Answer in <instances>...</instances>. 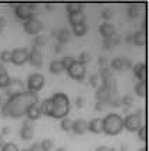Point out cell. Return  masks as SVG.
Segmentation results:
<instances>
[{"instance_id": "obj_1", "label": "cell", "mask_w": 149, "mask_h": 151, "mask_svg": "<svg viewBox=\"0 0 149 151\" xmlns=\"http://www.w3.org/2000/svg\"><path fill=\"white\" fill-rule=\"evenodd\" d=\"M36 103H38V96L37 93L29 91L26 90L21 94H17L14 97H10L6 100V103L1 107V116L3 117H13L19 118L24 116L27 109L30 106H33Z\"/></svg>"}, {"instance_id": "obj_2", "label": "cell", "mask_w": 149, "mask_h": 151, "mask_svg": "<svg viewBox=\"0 0 149 151\" xmlns=\"http://www.w3.org/2000/svg\"><path fill=\"white\" fill-rule=\"evenodd\" d=\"M51 103H53V110L50 117L58 120L67 117V114L70 113V99L66 93H54L51 97Z\"/></svg>"}, {"instance_id": "obj_3", "label": "cell", "mask_w": 149, "mask_h": 151, "mask_svg": "<svg viewBox=\"0 0 149 151\" xmlns=\"http://www.w3.org/2000/svg\"><path fill=\"white\" fill-rule=\"evenodd\" d=\"M124 128V118L116 113H109L102 118V133L107 135L119 134Z\"/></svg>"}, {"instance_id": "obj_4", "label": "cell", "mask_w": 149, "mask_h": 151, "mask_svg": "<svg viewBox=\"0 0 149 151\" xmlns=\"http://www.w3.org/2000/svg\"><path fill=\"white\" fill-rule=\"evenodd\" d=\"M142 116L143 111L138 110L136 113H131L124 118V128H126L128 131H138V128L142 126Z\"/></svg>"}, {"instance_id": "obj_5", "label": "cell", "mask_w": 149, "mask_h": 151, "mask_svg": "<svg viewBox=\"0 0 149 151\" xmlns=\"http://www.w3.org/2000/svg\"><path fill=\"white\" fill-rule=\"evenodd\" d=\"M34 9H36V4H33V3H19V4H16L14 13L20 20L26 22V20L34 17Z\"/></svg>"}, {"instance_id": "obj_6", "label": "cell", "mask_w": 149, "mask_h": 151, "mask_svg": "<svg viewBox=\"0 0 149 151\" xmlns=\"http://www.w3.org/2000/svg\"><path fill=\"white\" fill-rule=\"evenodd\" d=\"M24 91H26L24 83H23L21 80H19V78H14V77L10 78L9 86L4 88V94L7 96L9 99H10V97H14L17 94H21V93H24Z\"/></svg>"}, {"instance_id": "obj_7", "label": "cell", "mask_w": 149, "mask_h": 151, "mask_svg": "<svg viewBox=\"0 0 149 151\" xmlns=\"http://www.w3.org/2000/svg\"><path fill=\"white\" fill-rule=\"evenodd\" d=\"M46 84V80H44V76H41L40 73H33V74L29 76L27 78V88L29 91L37 93L40 91Z\"/></svg>"}, {"instance_id": "obj_8", "label": "cell", "mask_w": 149, "mask_h": 151, "mask_svg": "<svg viewBox=\"0 0 149 151\" xmlns=\"http://www.w3.org/2000/svg\"><path fill=\"white\" fill-rule=\"evenodd\" d=\"M23 27H24L26 33L27 34H31V36H37V34L40 33L43 30V22L40 19H37V17H31V19H29V20H26L24 23H23Z\"/></svg>"}, {"instance_id": "obj_9", "label": "cell", "mask_w": 149, "mask_h": 151, "mask_svg": "<svg viewBox=\"0 0 149 151\" xmlns=\"http://www.w3.org/2000/svg\"><path fill=\"white\" fill-rule=\"evenodd\" d=\"M13 64L16 66H23L29 61V51L24 47H17L11 51V60H10Z\"/></svg>"}, {"instance_id": "obj_10", "label": "cell", "mask_w": 149, "mask_h": 151, "mask_svg": "<svg viewBox=\"0 0 149 151\" xmlns=\"http://www.w3.org/2000/svg\"><path fill=\"white\" fill-rule=\"evenodd\" d=\"M67 73H68V76H70L71 78H74L77 81H81V80H84V77H85L87 70H85V66H84V64L78 63V61L75 60L74 64L67 70Z\"/></svg>"}, {"instance_id": "obj_11", "label": "cell", "mask_w": 149, "mask_h": 151, "mask_svg": "<svg viewBox=\"0 0 149 151\" xmlns=\"http://www.w3.org/2000/svg\"><path fill=\"white\" fill-rule=\"evenodd\" d=\"M29 61L31 63V66L34 67H41L43 66V53L40 49L33 47L31 51L29 53Z\"/></svg>"}, {"instance_id": "obj_12", "label": "cell", "mask_w": 149, "mask_h": 151, "mask_svg": "<svg viewBox=\"0 0 149 151\" xmlns=\"http://www.w3.org/2000/svg\"><path fill=\"white\" fill-rule=\"evenodd\" d=\"M71 131H74L75 134L81 135V134H85L87 131H88V121L87 120H84V118H77L73 121V130Z\"/></svg>"}, {"instance_id": "obj_13", "label": "cell", "mask_w": 149, "mask_h": 151, "mask_svg": "<svg viewBox=\"0 0 149 151\" xmlns=\"http://www.w3.org/2000/svg\"><path fill=\"white\" fill-rule=\"evenodd\" d=\"M20 137H21L23 140H31L34 137V128H33V126L29 123V120L23 121V126L20 128Z\"/></svg>"}, {"instance_id": "obj_14", "label": "cell", "mask_w": 149, "mask_h": 151, "mask_svg": "<svg viewBox=\"0 0 149 151\" xmlns=\"http://www.w3.org/2000/svg\"><path fill=\"white\" fill-rule=\"evenodd\" d=\"M26 116L29 118V121H36V120H38V118L41 117V110H40V106H38V103H36L33 106H30L27 111H26Z\"/></svg>"}, {"instance_id": "obj_15", "label": "cell", "mask_w": 149, "mask_h": 151, "mask_svg": "<svg viewBox=\"0 0 149 151\" xmlns=\"http://www.w3.org/2000/svg\"><path fill=\"white\" fill-rule=\"evenodd\" d=\"M99 33L104 39H109L111 36L115 34V26L112 23H109V22H105V23H102L99 26Z\"/></svg>"}, {"instance_id": "obj_16", "label": "cell", "mask_w": 149, "mask_h": 151, "mask_svg": "<svg viewBox=\"0 0 149 151\" xmlns=\"http://www.w3.org/2000/svg\"><path fill=\"white\" fill-rule=\"evenodd\" d=\"M132 71H133V76H135L139 81L145 80V77H146V66H145L143 63L132 64Z\"/></svg>"}, {"instance_id": "obj_17", "label": "cell", "mask_w": 149, "mask_h": 151, "mask_svg": "<svg viewBox=\"0 0 149 151\" xmlns=\"http://www.w3.org/2000/svg\"><path fill=\"white\" fill-rule=\"evenodd\" d=\"M68 22L73 24H80V23H85V13L83 10L80 12H74V13H68Z\"/></svg>"}, {"instance_id": "obj_18", "label": "cell", "mask_w": 149, "mask_h": 151, "mask_svg": "<svg viewBox=\"0 0 149 151\" xmlns=\"http://www.w3.org/2000/svg\"><path fill=\"white\" fill-rule=\"evenodd\" d=\"M88 131L94 134H101L102 133V118H92L88 123Z\"/></svg>"}, {"instance_id": "obj_19", "label": "cell", "mask_w": 149, "mask_h": 151, "mask_svg": "<svg viewBox=\"0 0 149 151\" xmlns=\"http://www.w3.org/2000/svg\"><path fill=\"white\" fill-rule=\"evenodd\" d=\"M107 106H111V107H121L122 103H121V96L118 94V90L116 91H109V96H108L107 100Z\"/></svg>"}, {"instance_id": "obj_20", "label": "cell", "mask_w": 149, "mask_h": 151, "mask_svg": "<svg viewBox=\"0 0 149 151\" xmlns=\"http://www.w3.org/2000/svg\"><path fill=\"white\" fill-rule=\"evenodd\" d=\"M71 30L70 29H67V27H64V29H61V30H58L57 33H56V37L58 39V42L61 43H67L71 40Z\"/></svg>"}, {"instance_id": "obj_21", "label": "cell", "mask_w": 149, "mask_h": 151, "mask_svg": "<svg viewBox=\"0 0 149 151\" xmlns=\"http://www.w3.org/2000/svg\"><path fill=\"white\" fill-rule=\"evenodd\" d=\"M132 43L136 46H143L146 43V33L143 30H139L136 33L132 34Z\"/></svg>"}, {"instance_id": "obj_22", "label": "cell", "mask_w": 149, "mask_h": 151, "mask_svg": "<svg viewBox=\"0 0 149 151\" xmlns=\"http://www.w3.org/2000/svg\"><path fill=\"white\" fill-rule=\"evenodd\" d=\"M38 106H40V110H41V114H44V116H51V110H53L51 99H44Z\"/></svg>"}, {"instance_id": "obj_23", "label": "cell", "mask_w": 149, "mask_h": 151, "mask_svg": "<svg viewBox=\"0 0 149 151\" xmlns=\"http://www.w3.org/2000/svg\"><path fill=\"white\" fill-rule=\"evenodd\" d=\"M87 30H88V27L85 23H80V24H73V29H71V32L77 36V37H83L87 34Z\"/></svg>"}, {"instance_id": "obj_24", "label": "cell", "mask_w": 149, "mask_h": 151, "mask_svg": "<svg viewBox=\"0 0 149 151\" xmlns=\"http://www.w3.org/2000/svg\"><path fill=\"white\" fill-rule=\"evenodd\" d=\"M133 90H135V94H136L138 97L143 99V97H145V94H146V84H145V80L138 81V83L135 84Z\"/></svg>"}, {"instance_id": "obj_25", "label": "cell", "mask_w": 149, "mask_h": 151, "mask_svg": "<svg viewBox=\"0 0 149 151\" xmlns=\"http://www.w3.org/2000/svg\"><path fill=\"white\" fill-rule=\"evenodd\" d=\"M108 96H109V91H107V90H105V88H102V87H98V88H97V91H95V99H97V101L105 103V104H107Z\"/></svg>"}, {"instance_id": "obj_26", "label": "cell", "mask_w": 149, "mask_h": 151, "mask_svg": "<svg viewBox=\"0 0 149 151\" xmlns=\"http://www.w3.org/2000/svg\"><path fill=\"white\" fill-rule=\"evenodd\" d=\"M50 71L53 73V74H61L63 71H64V68L61 66V61L60 60H54V61H51V64H50Z\"/></svg>"}, {"instance_id": "obj_27", "label": "cell", "mask_w": 149, "mask_h": 151, "mask_svg": "<svg viewBox=\"0 0 149 151\" xmlns=\"http://www.w3.org/2000/svg\"><path fill=\"white\" fill-rule=\"evenodd\" d=\"M66 9L68 13H74V12H80L83 10V3H77V1H71V3H67Z\"/></svg>"}, {"instance_id": "obj_28", "label": "cell", "mask_w": 149, "mask_h": 151, "mask_svg": "<svg viewBox=\"0 0 149 151\" xmlns=\"http://www.w3.org/2000/svg\"><path fill=\"white\" fill-rule=\"evenodd\" d=\"M60 61H61V66H63V68L67 71L68 68L74 64L75 59L73 57V56H64V57H63V60H60Z\"/></svg>"}, {"instance_id": "obj_29", "label": "cell", "mask_w": 149, "mask_h": 151, "mask_svg": "<svg viewBox=\"0 0 149 151\" xmlns=\"http://www.w3.org/2000/svg\"><path fill=\"white\" fill-rule=\"evenodd\" d=\"M109 68H111V70H122V68H124V59H121V57L112 59Z\"/></svg>"}, {"instance_id": "obj_30", "label": "cell", "mask_w": 149, "mask_h": 151, "mask_svg": "<svg viewBox=\"0 0 149 151\" xmlns=\"http://www.w3.org/2000/svg\"><path fill=\"white\" fill-rule=\"evenodd\" d=\"M61 130L63 131H71L73 130V120L68 117L61 118Z\"/></svg>"}, {"instance_id": "obj_31", "label": "cell", "mask_w": 149, "mask_h": 151, "mask_svg": "<svg viewBox=\"0 0 149 151\" xmlns=\"http://www.w3.org/2000/svg\"><path fill=\"white\" fill-rule=\"evenodd\" d=\"M53 147H54V143H53L51 138H44L41 143H40V148H41V151H50Z\"/></svg>"}, {"instance_id": "obj_32", "label": "cell", "mask_w": 149, "mask_h": 151, "mask_svg": "<svg viewBox=\"0 0 149 151\" xmlns=\"http://www.w3.org/2000/svg\"><path fill=\"white\" fill-rule=\"evenodd\" d=\"M128 16L131 19H135V17L139 16V4H129V10H128Z\"/></svg>"}, {"instance_id": "obj_33", "label": "cell", "mask_w": 149, "mask_h": 151, "mask_svg": "<svg viewBox=\"0 0 149 151\" xmlns=\"http://www.w3.org/2000/svg\"><path fill=\"white\" fill-rule=\"evenodd\" d=\"M46 42H47V39L44 37V36H41V34H37L36 37H34V46L33 47H37V49H40V47H43L44 44H46Z\"/></svg>"}, {"instance_id": "obj_34", "label": "cell", "mask_w": 149, "mask_h": 151, "mask_svg": "<svg viewBox=\"0 0 149 151\" xmlns=\"http://www.w3.org/2000/svg\"><path fill=\"white\" fill-rule=\"evenodd\" d=\"M77 61L85 66L87 63H90V61H91V54H90L88 51H83V53L78 56V60H77Z\"/></svg>"}, {"instance_id": "obj_35", "label": "cell", "mask_w": 149, "mask_h": 151, "mask_svg": "<svg viewBox=\"0 0 149 151\" xmlns=\"http://www.w3.org/2000/svg\"><path fill=\"white\" fill-rule=\"evenodd\" d=\"M10 76L7 74V71L6 73H1L0 74V88H6L9 86V83H10Z\"/></svg>"}, {"instance_id": "obj_36", "label": "cell", "mask_w": 149, "mask_h": 151, "mask_svg": "<svg viewBox=\"0 0 149 151\" xmlns=\"http://www.w3.org/2000/svg\"><path fill=\"white\" fill-rule=\"evenodd\" d=\"M10 60H11V51L10 50L0 51V61L1 63H10Z\"/></svg>"}, {"instance_id": "obj_37", "label": "cell", "mask_w": 149, "mask_h": 151, "mask_svg": "<svg viewBox=\"0 0 149 151\" xmlns=\"http://www.w3.org/2000/svg\"><path fill=\"white\" fill-rule=\"evenodd\" d=\"M0 151H20V150H19V145L16 143H4L3 147L0 148Z\"/></svg>"}, {"instance_id": "obj_38", "label": "cell", "mask_w": 149, "mask_h": 151, "mask_svg": "<svg viewBox=\"0 0 149 151\" xmlns=\"http://www.w3.org/2000/svg\"><path fill=\"white\" fill-rule=\"evenodd\" d=\"M90 84L92 87H95V88L101 87V77L98 74H91L90 76Z\"/></svg>"}, {"instance_id": "obj_39", "label": "cell", "mask_w": 149, "mask_h": 151, "mask_svg": "<svg viewBox=\"0 0 149 151\" xmlns=\"http://www.w3.org/2000/svg\"><path fill=\"white\" fill-rule=\"evenodd\" d=\"M121 103H122V106L124 107H131L133 104V97L131 94H126L124 97H121Z\"/></svg>"}, {"instance_id": "obj_40", "label": "cell", "mask_w": 149, "mask_h": 151, "mask_svg": "<svg viewBox=\"0 0 149 151\" xmlns=\"http://www.w3.org/2000/svg\"><path fill=\"white\" fill-rule=\"evenodd\" d=\"M138 135H139V138H141L142 141H146V127L143 126V124L138 128Z\"/></svg>"}, {"instance_id": "obj_41", "label": "cell", "mask_w": 149, "mask_h": 151, "mask_svg": "<svg viewBox=\"0 0 149 151\" xmlns=\"http://www.w3.org/2000/svg\"><path fill=\"white\" fill-rule=\"evenodd\" d=\"M74 101H75V107L77 109H83L84 106H85V99L81 97V96H77Z\"/></svg>"}, {"instance_id": "obj_42", "label": "cell", "mask_w": 149, "mask_h": 151, "mask_svg": "<svg viewBox=\"0 0 149 151\" xmlns=\"http://www.w3.org/2000/svg\"><path fill=\"white\" fill-rule=\"evenodd\" d=\"M101 17L104 19V20H109V19H112V10H109V9H105V10H102V13H101Z\"/></svg>"}, {"instance_id": "obj_43", "label": "cell", "mask_w": 149, "mask_h": 151, "mask_svg": "<svg viewBox=\"0 0 149 151\" xmlns=\"http://www.w3.org/2000/svg\"><path fill=\"white\" fill-rule=\"evenodd\" d=\"M109 40H111V43H112V46H118V44H121V36L115 33L114 36L109 37Z\"/></svg>"}, {"instance_id": "obj_44", "label": "cell", "mask_w": 149, "mask_h": 151, "mask_svg": "<svg viewBox=\"0 0 149 151\" xmlns=\"http://www.w3.org/2000/svg\"><path fill=\"white\" fill-rule=\"evenodd\" d=\"M107 107V104L105 103H101V101H97V104H95V110L97 111H104Z\"/></svg>"}, {"instance_id": "obj_45", "label": "cell", "mask_w": 149, "mask_h": 151, "mask_svg": "<svg viewBox=\"0 0 149 151\" xmlns=\"http://www.w3.org/2000/svg\"><path fill=\"white\" fill-rule=\"evenodd\" d=\"M102 47H104L105 50H108V49H111V47H114V46H112V43H111V40H109V39H104Z\"/></svg>"}, {"instance_id": "obj_46", "label": "cell", "mask_w": 149, "mask_h": 151, "mask_svg": "<svg viewBox=\"0 0 149 151\" xmlns=\"http://www.w3.org/2000/svg\"><path fill=\"white\" fill-rule=\"evenodd\" d=\"M6 24H7V20H6V17L0 16V32H3V29L6 27Z\"/></svg>"}, {"instance_id": "obj_47", "label": "cell", "mask_w": 149, "mask_h": 151, "mask_svg": "<svg viewBox=\"0 0 149 151\" xmlns=\"http://www.w3.org/2000/svg\"><path fill=\"white\" fill-rule=\"evenodd\" d=\"M95 151H115V150L111 148V147H108V145H99V147H97Z\"/></svg>"}, {"instance_id": "obj_48", "label": "cell", "mask_w": 149, "mask_h": 151, "mask_svg": "<svg viewBox=\"0 0 149 151\" xmlns=\"http://www.w3.org/2000/svg\"><path fill=\"white\" fill-rule=\"evenodd\" d=\"M124 68H132V61L129 59H124Z\"/></svg>"}, {"instance_id": "obj_49", "label": "cell", "mask_w": 149, "mask_h": 151, "mask_svg": "<svg viewBox=\"0 0 149 151\" xmlns=\"http://www.w3.org/2000/svg\"><path fill=\"white\" fill-rule=\"evenodd\" d=\"M30 150L31 151H41V148H40V143H33V145L30 147Z\"/></svg>"}, {"instance_id": "obj_50", "label": "cell", "mask_w": 149, "mask_h": 151, "mask_svg": "<svg viewBox=\"0 0 149 151\" xmlns=\"http://www.w3.org/2000/svg\"><path fill=\"white\" fill-rule=\"evenodd\" d=\"M98 63H99V66H101V67H107V60H105V57H99Z\"/></svg>"}, {"instance_id": "obj_51", "label": "cell", "mask_w": 149, "mask_h": 151, "mask_svg": "<svg viewBox=\"0 0 149 151\" xmlns=\"http://www.w3.org/2000/svg\"><path fill=\"white\" fill-rule=\"evenodd\" d=\"M10 133V128L9 127H3V130H1V135H6Z\"/></svg>"}, {"instance_id": "obj_52", "label": "cell", "mask_w": 149, "mask_h": 151, "mask_svg": "<svg viewBox=\"0 0 149 151\" xmlns=\"http://www.w3.org/2000/svg\"><path fill=\"white\" fill-rule=\"evenodd\" d=\"M6 103V99H4V96L3 94H0V109L3 107V104Z\"/></svg>"}, {"instance_id": "obj_53", "label": "cell", "mask_w": 149, "mask_h": 151, "mask_svg": "<svg viewBox=\"0 0 149 151\" xmlns=\"http://www.w3.org/2000/svg\"><path fill=\"white\" fill-rule=\"evenodd\" d=\"M61 49H63V44H61V43H60V44H57V46L54 47V50L57 51V53H60V51H61Z\"/></svg>"}, {"instance_id": "obj_54", "label": "cell", "mask_w": 149, "mask_h": 151, "mask_svg": "<svg viewBox=\"0 0 149 151\" xmlns=\"http://www.w3.org/2000/svg\"><path fill=\"white\" fill-rule=\"evenodd\" d=\"M1 73H6V67L0 63V74H1Z\"/></svg>"}, {"instance_id": "obj_55", "label": "cell", "mask_w": 149, "mask_h": 151, "mask_svg": "<svg viewBox=\"0 0 149 151\" xmlns=\"http://www.w3.org/2000/svg\"><path fill=\"white\" fill-rule=\"evenodd\" d=\"M3 144H4V138H3V135L0 134V148L3 147Z\"/></svg>"}, {"instance_id": "obj_56", "label": "cell", "mask_w": 149, "mask_h": 151, "mask_svg": "<svg viewBox=\"0 0 149 151\" xmlns=\"http://www.w3.org/2000/svg\"><path fill=\"white\" fill-rule=\"evenodd\" d=\"M56 151H67V148H66V147H58Z\"/></svg>"}, {"instance_id": "obj_57", "label": "cell", "mask_w": 149, "mask_h": 151, "mask_svg": "<svg viewBox=\"0 0 149 151\" xmlns=\"http://www.w3.org/2000/svg\"><path fill=\"white\" fill-rule=\"evenodd\" d=\"M126 42H128V43H132V36H128V37H126Z\"/></svg>"}, {"instance_id": "obj_58", "label": "cell", "mask_w": 149, "mask_h": 151, "mask_svg": "<svg viewBox=\"0 0 149 151\" xmlns=\"http://www.w3.org/2000/svg\"><path fill=\"white\" fill-rule=\"evenodd\" d=\"M138 151H146V147H142V148H139Z\"/></svg>"}, {"instance_id": "obj_59", "label": "cell", "mask_w": 149, "mask_h": 151, "mask_svg": "<svg viewBox=\"0 0 149 151\" xmlns=\"http://www.w3.org/2000/svg\"><path fill=\"white\" fill-rule=\"evenodd\" d=\"M21 151H31L30 148H26V150H21Z\"/></svg>"}]
</instances>
